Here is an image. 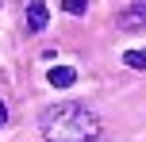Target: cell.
<instances>
[{"instance_id":"5b68a950","label":"cell","mask_w":146,"mask_h":142,"mask_svg":"<svg viewBox=\"0 0 146 142\" xmlns=\"http://www.w3.org/2000/svg\"><path fill=\"white\" fill-rule=\"evenodd\" d=\"M123 61H127L131 69H146V50H127Z\"/></svg>"},{"instance_id":"3957f363","label":"cell","mask_w":146,"mask_h":142,"mask_svg":"<svg viewBox=\"0 0 146 142\" xmlns=\"http://www.w3.org/2000/svg\"><path fill=\"white\" fill-rule=\"evenodd\" d=\"M27 31L31 35L46 31V0H31L27 4Z\"/></svg>"},{"instance_id":"52a82bcc","label":"cell","mask_w":146,"mask_h":142,"mask_svg":"<svg viewBox=\"0 0 146 142\" xmlns=\"http://www.w3.org/2000/svg\"><path fill=\"white\" fill-rule=\"evenodd\" d=\"M4 123H8V104L0 100V127H4Z\"/></svg>"},{"instance_id":"6da1fadb","label":"cell","mask_w":146,"mask_h":142,"mask_svg":"<svg viewBox=\"0 0 146 142\" xmlns=\"http://www.w3.org/2000/svg\"><path fill=\"white\" fill-rule=\"evenodd\" d=\"M104 131L100 115L85 104H54L42 112V138L46 142H96Z\"/></svg>"},{"instance_id":"7a4b0ae2","label":"cell","mask_w":146,"mask_h":142,"mask_svg":"<svg viewBox=\"0 0 146 142\" xmlns=\"http://www.w3.org/2000/svg\"><path fill=\"white\" fill-rule=\"evenodd\" d=\"M119 31H146V0H135L131 8L119 12Z\"/></svg>"},{"instance_id":"277c9868","label":"cell","mask_w":146,"mask_h":142,"mask_svg":"<svg viewBox=\"0 0 146 142\" xmlns=\"http://www.w3.org/2000/svg\"><path fill=\"white\" fill-rule=\"evenodd\" d=\"M46 81H50L54 89H69V85L77 81V69H73V65H54L50 73H46Z\"/></svg>"},{"instance_id":"8992f818","label":"cell","mask_w":146,"mask_h":142,"mask_svg":"<svg viewBox=\"0 0 146 142\" xmlns=\"http://www.w3.org/2000/svg\"><path fill=\"white\" fill-rule=\"evenodd\" d=\"M62 8H66L69 15H85V8H88V0H62Z\"/></svg>"}]
</instances>
